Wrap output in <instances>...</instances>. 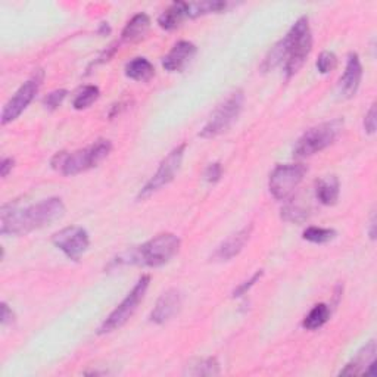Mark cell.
Masks as SVG:
<instances>
[{
    "label": "cell",
    "instance_id": "obj_1",
    "mask_svg": "<svg viewBox=\"0 0 377 377\" xmlns=\"http://www.w3.org/2000/svg\"><path fill=\"white\" fill-rule=\"evenodd\" d=\"M65 214V205L61 198H49L42 202L18 209L6 204L0 214V233L8 234H27L52 222L61 220Z\"/></svg>",
    "mask_w": 377,
    "mask_h": 377
},
{
    "label": "cell",
    "instance_id": "obj_2",
    "mask_svg": "<svg viewBox=\"0 0 377 377\" xmlns=\"http://www.w3.org/2000/svg\"><path fill=\"white\" fill-rule=\"evenodd\" d=\"M182 240L173 233H162L139 245L132 249L125 251L115 259L118 265H140L157 268L171 261V258L180 251Z\"/></svg>",
    "mask_w": 377,
    "mask_h": 377
},
{
    "label": "cell",
    "instance_id": "obj_3",
    "mask_svg": "<svg viewBox=\"0 0 377 377\" xmlns=\"http://www.w3.org/2000/svg\"><path fill=\"white\" fill-rule=\"evenodd\" d=\"M112 143L106 139H99L85 149L74 152H58L52 158V168L64 175H77L98 165L109 155Z\"/></svg>",
    "mask_w": 377,
    "mask_h": 377
},
{
    "label": "cell",
    "instance_id": "obj_4",
    "mask_svg": "<svg viewBox=\"0 0 377 377\" xmlns=\"http://www.w3.org/2000/svg\"><path fill=\"white\" fill-rule=\"evenodd\" d=\"M280 43L283 53H285V61H283L285 62V74L286 78H292L299 73L313 49V33L308 18L301 17Z\"/></svg>",
    "mask_w": 377,
    "mask_h": 377
},
{
    "label": "cell",
    "instance_id": "obj_5",
    "mask_svg": "<svg viewBox=\"0 0 377 377\" xmlns=\"http://www.w3.org/2000/svg\"><path fill=\"white\" fill-rule=\"evenodd\" d=\"M342 127H344V121L332 120L306 130L293 148V157L304 159L324 150L335 143V140L342 132Z\"/></svg>",
    "mask_w": 377,
    "mask_h": 377
},
{
    "label": "cell",
    "instance_id": "obj_6",
    "mask_svg": "<svg viewBox=\"0 0 377 377\" xmlns=\"http://www.w3.org/2000/svg\"><path fill=\"white\" fill-rule=\"evenodd\" d=\"M243 102H245V94L242 90H234L231 91L229 96L224 99L216 111L212 112L211 118L208 123L204 125V128L200 130L199 136L202 139H214L234 124V121L238 120L242 109H243Z\"/></svg>",
    "mask_w": 377,
    "mask_h": 377
},
{
    "label": "cell",
    "instance_id": "obj_7",
    "mask_svg": "<svg viewBox=\"0 0 377 377\" xmlns=\"http://www.w3.org/2000/svg\"><path fill=\"white\" fill-rule=\"evenodd\" d=\"M149 283H150V277L148 274L141 276L137 280L134 288L127 293V297L121 301V304L118 305L108 317H106V320L99 327L100 335H106V333L114 332V330H118L133 317V314L139 308L140 302L145 298Z\"/></svg>",
    "mask_w": 377,
    "mask_h": 377
},
{
    "label": "cell",
    "instance_id": "obj_8",
    "mask_svg": "<svg viewBox=\"0 0 377 377\" xmlns=\"http://www.w3.org/2000/svg\"><path fill=\"white\" fill-rule=\"evenodd\" d=\"M184 152H186V143H182L177 148H174L168 155L162 159L157 173L150 177L149 182L143 187L140 188L139 196H137L139 200L152 196L153 193H157L162 187L170 184L174 180L175 174L179 173L182 167Z\"/></svg>",
    "mask_w": 377,
    "mask_h": 377
},
{
    "label": "cell",
    "instance_id": "obj_9",
    "mask_svg": "<svg viewBox=\"0 0 377 377\" xmlns=\"http://www.w3.org/2000/svg\"><path fill=\"white\" fill-rule=\"evenodd\" d=\"M306 171L308 168L304 164L277 165L273 173L270 174L268 187L271 195L277 200L288 199L302 183Z\"/></svg>",
    "mask_w": 377,
    "mask_h": 377
},
{
    "label": "cell",
    "instance_id": "obj_10",
    "mask_svg": "<svg viewBox=\"0 0 377 377\" xmlns=\"http://www.w3.org/2000/svg\"><path fill=\"white\" fill-rule=\"evenodd\" d=\"M44 78L43 71H37L30 80H27L24 85L17 90V93L12 96L8 103L5 105L2 112V124L6 125L12 121H15L17 118L27 109V106L33 102L35 94L39 93L42 82Z\"/></svg>",
    "mask_w": 377,
    "mask_h": 377
},
{
    "label": "cell",
    "instance_id": "obj_11",
    "mask_svg": "<svg viewBox=\"0 0 377 377\" xmlns=\"http://www.w3.org/2000/svg\"><path fill=\"white\" fill-rule=\"evenodd\" d=\"M53 245L62 251L71 261H80L90 246L89 233L78 226H71L59 230L52 238Z\"/></svg>",
    "mask_w": 377,
    "mask_h": 377
},
{
    "label": "cell",
    "instance_id": "obj_12",
    "mask_svg": "<svg viewBox=\"0 0 377 377\" xmlns=\"http://www.w3.org/2000/svg\"><path fill=\"white\" fill-rule=\"evenodd\" d=\"M183 298L180 290L168 289L164 292L150 313V322L155 324H165L180 311Z\"/></svg>",
    "mask_w": 377,
    "mask_h": 377
},
{
    "label": "cell",
    "instance_id": "obj_13",
    "mask_svg": "<svg viewBox=\"0 0 377 377\" xmlns=\"http://www.w3.org/2000/svg\"><path fill=\"white\" fill-rule=\"evenodd\" d=\"M362 78V65L357 53H349L345 73L339 80V94L344 99H351L357 94Z\"/></svg>",
    "mask_w": 377,
    "mask_h": 377
},
{
    "label": "cell",
    "instance_id": "obj_14",
    "mask_svg": "<svg viewBox=\"0 0 377 377\" xmlns=\"http://www.w3.org/2000/svg\"><path fill=\"white\" fill-rule=\"evenodd\" d=\"M198 49L192 42L182 40L173 46V49L162 58V67L170 73H182L192 62Z\"/></svg>",
    "mask_w": 377,
    "mask_h": 377
},
{
    "label": "cell",
    "instance_id": "obj_15",
    "mask_svg": "<svg viewBox=\"0 0 377 377\" xmlns=\"http://www.w3.org/2000/svg\"><path fill=\"white\" fill-rule=\"evenodd\" d=\"M252 226H246L243 227L242 230H239L238 233L231 234L230 238H227L226 240H224L217 249L214 252V255H212V258H214V261H230V259H233L234 256H238L242 251L245 245L249 242L251 239V234H252Z\"/></svg>",
    "mask_w": 377,
    "mask_h": 377
},
{
    "label": "cell",
    "instance_id": "obj_16",
    "mask_svg": "<svg viewBox=\"0 0 377 377\" xmlns=\"http://www.w3.org/2000/svg\"><path fill=\"white\" fill-rule=\"evenodd\" d=\"M376 342L371 340L367 345L362 347L347 365L344 370H340V376H358L364 374L369 365L376 361Z\"/></svg>",
    "mask_w": 377,
    "mask_h": 377
},
{
    "label": "cell",
    "instance_id": "obj_17",
    "mask_svg": "<svg viewBox=\"0 0 377 377\" xmlns=\"http://www.w3.org/2000/svg\"><path fill=\"white\" fill-rule=\"evenodd\" d=\"M150 28V19L146 14H137L127 22V26L123 30L121 39L127 43H136L141 39H145Z\"/></svg>",
    "mask_w": 377,
    "mask_h": 377
},
{
    "label": "cell",
    "instance_id": "obj_18",
    "mask_svg": "<svg viewBox=\"0 0 377 377\" xmlns=\"http://www.w3.org/2000/svg\"><path fill=\"white\" fill-rule=\"evenodd\" d=\"M339 180L337 177L330 175L315 183V196L323 205H335L339 199Z\"/></svg>",
    "mask_w": 377,
    "mask_h": 377
},
{
    "label": "cell",
    "instance_id": "obj_19",
    "mask_svg": "<svg viewBox=\"0 0 377 377\" xmlns=\"http://www.w3.org/2000/svg\"><path fill=\"white\" fill-rule=\"evenodd\" d=\"M184 18H187L186 2H175L162 12L158 18V24L161 28L171 31L179 27Z\"/></svg>",
    "mask_w": 377,
    "mask_h": 377
},
{
    "label": "cell",
    "instance_id": "obj_20",
    "mask_svg": "<svg viewBox=\"0 0 377 377\" xmlns=\"http://www.w3.org/2000/svg\"><path fill=\"white\" fill-rule=\"evenodd\" d=\"M125 76L134 81H149L155 76V68L146 58H134L125 65Z\"/></svg>",
    "mask_w": 377,
    "mask_h": 377
},
{
    "label": "cell",
    "instance_id": "obj_21",
    "mask_svg": "<svg viewBox=\"0 0 377 377\" xmlns=\"http://www.w3.org/2000/svg\"><path fill=\"white\" fill-rule=\"evenodd\" d=\"M227 3L221 2V0H205V2H186L187 18H198L208 14H220V12L226 10Z\"/></svg>",
    "mask_w": 377,
    "mask_h": 377
},
{
    "label": "cell",
    "instance_id": "obj_22",
    "mask_svg": "<svg viewBox=\"0 0 377 377\" xmlns=\"http://www.w3.org/2000/svg\"><path fill=\"white\" fill-rule=\"evenodd\" d=\"M330 315H332V311H330L328 305L317 304L314 308L304 318L302 327L306 330L320 328L330 320Z\"/></svg>",
    "mask_w": 377,
    "mask_h": 377
},
{
    "label": "cell",
    "instance_id": "obj_23",
    "mask_svg": "<svg viewBox=\"0 0 377 377\" xmlns=\"http://www.w3.org/2000/svg\"><path fill=\"white\" fill-rule=\"evenodd\" d=\"M184 374L188 376H218L220 374V362L216 358H204L187 365Z\"/></svg>",
    "mask_w": 377,
    "mask_h": 377
},
{
    "label": "cell",
    "instance_id": "obj_24",
    "mask_svg": "<svg viewBox=\"0 0 377 377\" xmlns=\"http://www.w3.org/2000/svg\"><path fill=\"white\" fill-rule=\"evenodd\" d=\"M308 218H310V209L298 202L297 204L289 202L288 205L281 208V220H285L288 222L302 224Z\"/></svg>",
    "mask_w": 377,
    "mask_h": 377
},
{
    "label": "cell",
    "instance_id": "obj_25",
    "mask_svg": "<svg viewBox=\"0 0 377 377\" xmlns=\"http://www.w3.org/2000/svg\"><path fill=\"white\" fill-rule=\"evenodd\" d=\"M99 96H100V90H99L98 86H86V87H82L77 93V96L74 98V102H73L74 109L81 111V109L89 108L90 105H93L94 102H96L99 99Z\"/></svg>",
    "mask_w": 377,
    "mask_h": 377
},
{
    "label": "cell",
    "instance_id": "obj_26",
    "mask_svg": "<svg viewBox=\"0 0 377 377\" xmlns=\"http://www.w3.org/2000/svg\"><path fill=\"white\" fill-rule=\"evenodd\" d=\"M302 238L305 240H308L311 243H318V245H322V243H327L330 240H333L336 238V231L333 229H324V227H308L304 234H302Z\"/></svg>",
    "mask_w": 377,
    "mask_h": 377
},
{
    "label": "cell",
    "instance_id": "obj_27",
    "mask_svg": "<svg viewBox=\"0 0 377 377\" xmlns=\"http://www.w3.org/2000/svg\"><path fill=\"white\" fill-rule=\"evenodd\" d=\"M337 65V58L333 52H322L317 59V69L320 74H328Z\"/></svg>",
    "mask_w": 377,
    "mask_h": 377
},
{
    "label": "cell",
    "instance_id": "obj_28",
    "mask_svg": "<svg viewBox=\"0 0 377 377\" xmlns=\"http://www.w3.org/2000/svg\"><path fill=\"white\" fill-rule=\"evenodd\" d=\"M67 94H68V91L64 90V89H61V90H55V91L49 93V94H47V96L44 98V100H43L44 108H46V109H49V111L58 109L59 106L62 105L64 99L67 98Z\"/></svg>",
    "mask_w": 377,
    "mask_h": 377
},
{
    "label": "cell",
    "instance_id": "obj_29",
    "mask_svg": "<svg viewBox=\"0 0 377 377\" xmlns=\"http://www.w3.org/2000/svg\"><path fill=\"white\" fill-rule=\"evenodd\" d=\"M263 274H264V271L258 270L249 280H245L243 283H240V285L233 290V298H239V297H242V295H245L246 292H249L251 288H254L256 285V281H259V279L263 277Z\"/></svg>",
    "mask_w": 377,
    "mask_h": 377
},
{
    "label": "cell",
    "instance_id": "obj_30",
    "mask_svg": "<svg viewBox=\"0 0 377 377\" xmlns=\"http://www.w3.org/2000/svg\"><path fill=\"white\" fill-rule=\"evenodd\" d=\"M222 175V167L220 162H212L209 164L205 173H204V179L208 182V183H217Z\"/></svg>",
    "mask_w": 377,
    "mask_h": 377
},
{
    "label": "cell",
    "instance_id": "obj_31",
    "mask_svg": "<svg viewBox=\"0 0 377 377\" xmlns=\"http://www.w3.org/2000/svg\"><path fill=\"white\" fill-rule=\"evenodd\" d=\"M376 127H377V118H376V105L373 103L369 112L364 116V130L365 133L374 134L376 133Z\"/></svg>",
    "mask_w": 377,
    "mask_h": 377
},
{
    "label": "cell",
    "instance_id": "obj_32",
    "mask_svg": "<svg viewBox=\"0 0 377 377\" xmlns=\"http://www.w3.org/2000/svg\"><path fill=\"white\" fill-rule=\"evenodd\" d=\"M14 313L9 308V305L6 302H2V315H0V323L2 326H8L9 323L14 322Z\"/></svg>",
    "mask_w": 377,
    "mask_h": 377
},
{
    "label": "cell",
    "instance_id": "obj_33",
    "mask_svg": "<svg viewBox=\"0 0 377 377\" xmlns=\"http://www.w3.org/2000/svg\"><path fill=\"white\" fill-rule=\"evenodd\" d=\"M14 164L15 161L12 158H3L2 162H0V175L3 177H8V174L12 171V168H14Z\"/></svg>",
    "mask_w": 377,
    "mask_h": 377
},
{
    "label": "cell",
    "instance_id": "obj_34",
    "mask_svg": "<svg viewBox=\"0 0 377 377\" xmlns=\"http://www.w3.org/2000/svg\"><path fill=\"white\" fill-rule=\"evenodd\" d=\"M369 234H370V239H371V240L376 239V214H374V212L371 214V221H370V230H369Z\"/></svg>",
    "mask_w": 377,
    "mask_h": 377
}]
</instances>
